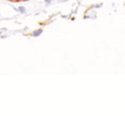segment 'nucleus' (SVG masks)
Instances as JSON below:
<instances>
[{
    "label": "nucleus",
    "instance_id": "7ed1b4c3",
    "mask_svg": "<svg viewBox=\"0 0 125 116\" xmlns=\"http://www.w3.org/2000/svg\"><path fill=\"white\" fill-rule=\"evenodd\" d=\"M44 1H45V3H46V5H49V4L51 3V1H52V0H44Z\"/></svg>",
    "mask_w": 125,
    "mask_h": 116
},
{
    "label": "nucleus",
    "instance_id": "f257e3e1",
    "mask_svg": "<svg viewBox=\"0 0 125 116\" xmlns=\"http://www.w3.org/2000/svg\"><path fill=\"white\" fill-rule=\"evenodd\" d=\"M42 32H43V29H42V28L35 29V30H33V31L31 32V36H32V37H38V36H40V35L42 34Z\"/></svg>",
    "mask_w": 125,
    "mask_h": 116
},
{
    "label": "nucleus",
    "instance_id": "f03ea898",
    "mask_svg": "<svg viewBox=\"0 0 125 116\" xmlns=\"http://www.w3.org/2000/svg\"><path fill=\"white\" fill-rule=\"evenodd\" d=\"M17 11L20 12L21 14H24V13H25V8H24L23 6H20V7H18Z\"/></svg>",
    "mask_w": 125,
    "mask_h": 116
},
{
    "label": "nucleus",
    "instance_id": "20e7f679",
    "mask_svg": "<svg viewBox=\"0 0 125 116\" xmlns=\"http://www.w3.org/2000/svg\"><path fill=\"white\" fill-rule=\"evenodd\" d=\"M13 1H14V0H13Z\"/></svg>",
    "mask_w": 125,
    "mask_h": 116
}]
</instances>
